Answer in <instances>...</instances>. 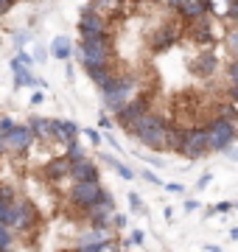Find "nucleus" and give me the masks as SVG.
<instances>
[{
    "instance_id": "obj_1",
    "label": "nucleus",
    "mask_w": 238,
    "mask_h": 252,
    "mask_svg": "<svg viewBox=\"0 0 238 252\" xmlns=\"http://www.w3.org/2000/svg\"><path fill=\"white\" fill-rule=\"evenodd\" d=\"M168 129H171V121L160 112H151L149 109L143 118L135 121V126L129 129V135L135 137L140 146H146L151 152H165L168 146Z\"/></svg>"
},
{
    "instance_id": "obj_2",
    "label": "nucleus",
    "mask_w": 238,
    "mask_h": 252,
    "mask_svg": "<svg viewBox=\"0 0 238 252\" xmlns=\"http://www.w3.org/2000/svg\"><path fill=\"white\" fill-rule=\"evenodd\" d=\"M79 59H82V67L87 73L98 70V67H110L112 59H115V42H112V36L101 34V36L82 39V45H79Z\"/></svg>"
},
{
    "instance_id": "obj_3",
    "label": "nucleus",
    "mask_w": 238,
    "mask_h": 252,
    "mask_svg": "<svg viewBox=\"0 0 238 252\" xmlns=\"http://www.w3.org/2000/svg\"><path fill=\"white\" fill-rule=\"evenodd\" d=\"M101 93H104V109L115 115L138 95V79H135V73H115Z\"/></svg>"
},
{
    "instance_id": "obj_4",
    "label": "nucleus",
    "mask_w": 238,
    "mask_h": 252,
    "mask_svg": "<svg viewBox=\"0 0 238 252\" xmlns=\"http://www.w3.org/2000/svg\"><path fill=\"white\" fill-rule=\"evenodd\" d=\"M205 129H208L210 152H227L230 146L236 143V137H238V124L233 121V118H224V115H216Z\"/></svg>"
},
{
    "instance_id": "obj_5",
    "label": "nucleus",
    "mask_w": 238,
    "mask_h": 252,
    "mask_svg": "<svg viewBox=\"0 0 238 252\" xmlns=\"http://www.w3.org/2000/svg\"><path fill=\"white\" fill-rule=\"evenodd\" d=\"M39 224V210L37 205L31 202V199H23L17 196L14 202H11V216H9V230H14V233H28V230H34V227Z\"/></svg>"
},
{
    "instance_id": "obj_6",
    "label": "nucleus",
    "mask_w": 238,
    "mask_h": 252,
    "mask_svg": "<svg viewBox=\"0 0 238 252\" xmlns=\"http://www.w3.org/2000/svg\"><path fill=\"white\" fill-rule=\"evenodd\" d=\"M107 196V188L101 182H73V188L67 190L70 205L79 210H90V207L101 205V199Z\"/></svg>"
},
{
    "instance_id": "obj_7",
    "label": "nucleus",
    "mask_w": 238,
    "mask_h": 252,
    "mask_svg": "<svg viewBox=\"0 0 238 252\" xmlns=\"http://www.w3.org/2000/svg\"><path fill=\"white\" fill-rule=\"evenodd\" d=\"M79 34H82V39L101 36V34H110V23H107V17H104L101 11L92 9V3L82 9V20H79Z\"/></svg>"
},
{
    "instance_id": "obj_8",
    "label": "nucleus",
    "mask_w": 238,
    "mask_h": 252,
    "mask_svg": "<svg viewBox=\"0 0 238 252\" xmlns=\"http://www.w3.org/2000/svg\"><path fill=\"white\" fill-rule=\"evenodd\" d=\"M149 104H151V95H146V93H138V95L129 101L126 107L120 109V112H115V121H118V124L129 132V129L135 126V121H138V118H143V115L149 112Z\"/></svg>"
},
{
    "instance_id": "obj_9",
    "label": "nucleus",
    "mask_w": 238,
    "mask_h": 252,
    "mask_svg": "<svg viewBox=\"0 0 238 252\" xmlns=\"http://www.w3.org/2000/svg\"><path fill=\"white\" fill-rule=\"evenodd\" d=\"M205 154H210V143H208V129H205V126L188 129V143H185L182 157H188V160H202Z\"/></svg>"
},
{
    "instance_id": "obj_10",
    "label": "nucleus",
    "mask_w": 238,
    "mask_h": 252,
    "mask_svg": "<svg viewBox=\"0 0 238 252\" xmlns=\"http://www.w3.org/2000/svg\"><path fill=\"white\" fill-rule=\"evenodd\" d=\"M34 143H37V140L31 135L28 124H14V129L6 132V152H11V154H26Z\"/></svg>"
},
{
    "instance_id": "obj_11",
    "label": "nucleus",
    "mask_w": 238,
    "mask_h": 252,
    "mask_svg": "<svg viewBox=\"0 0 238 252\" xmlns=\"http://www.w3.org/2000/svg\"><path fill=\"white\" fill-rule=\"evenodd\" d=\"M179 36H182V28L177 26V23H165V26L157 28V34L151 36V51L154 54H163L168 48H174L179 42Z\"/></svg>"
},
{
    "instance_id": "obj_12",
    "label": "nucleus",
    "mask_w": 238,
    "mask_h": 252,
    "mask_svg": "<svg viewBox=\"0 0 238 252\" xmlns=\"http://www.w3.org/2000/svg\"><path fill=\"white\" fill-rule=\"evenodd\" d=\"M70 182H101L98 165H95L90 157H84V160H76L73 165H70Z\"/></svg>"
},
{
    "instance_id": "obj_13",
    "label": "nucleus",
    "mask_w": 238,
    "mask_h": 252,
    "mask_svg": "<svg viewBox=\"0 0 238 252\" xmlns=\"http://www.w3.org/2000/svg\"><path fill=\"white\" fill-rule=\"evenodd\" d=\"M82 129L73 124V121H62V118H54V135H51V143H70V140H79Z\"/></svg>"
},
{
    "instance_id": "obj_14",
    "label": "nucleus",
    "mask_w": 238,
    "mask_h": 252,
    "mask_svg": "<svg viewBox=\"0 0 238 252\" xmlns=\"http://www.w3.org/2000/svg\"><path fill=\"white\" fill-rule=\"evenodd\" d=\"M70 165L73 162L67 160V157H54V160H48L45 162V168H42V177L45 180H51V182H62V180H67L70 177Z\"/></svg>"
},
{
    "instance_id": "obj_15",
    "label": "nucleus",
    "mask_w": 238,
    "mask_h": 252,
    "mask_svg": "<svg viewBox=\"0 0 238 252\" xmlns=\"http://www.w3.org/2000/svg\"><path fill=\"white\" fill-rule=\"evenodd\" d=\"M28 129H31V135H34V140H42V143H51V135H54V118H39L34 115L31 121H28Z\"/></svg>"
},
{
    "instance_id": "obj_16",
    "label": "nucleus",
    "mask_w": 238,
    "mask_h": 252,
    "mask_svg": "<svg viewBox=\"0 0 238 252\" xmlns=\"http://www.w3.org/2000/svg\"><path fill=\"white\" fill-rule=\"evenodd\" d=\"M11 70H14V90H20V87H31V84H37V87H42V81L34 79L31 76V70H28L26 64L20 62L17 56L11 59Z\"/></svg>"
},
{
    "instance_id": "obj_17",
    "label": "nucleus",
    "mask_w": 238,
    "mask_h": 252,
    "mask_svg": "<svg viewBox=\"0 0 238 252\" xmlns=\"http://www.w3.org/2000/svg\"><path fill=\"white\" fill-rule=\"evenodd\" d=\"M112 227H90V230H82L79 233V247H92V244H104L110 241Z\"/></svg>"
},
{
    "instance_id": "obj_18",
    "label": "nucleus",
    "mask_w": 238,
    "mask_h": 252,
    "mask_svg": "<svg viewBox=\"0 0 238 252\" xmlns=\"http://www.w3.org/2000/svg\"><path fill=\"white\" fill-rule=\"evenodd\" d=\"M216 67H219V62H216V56L210 54V51H202V56H196L193 59V64H191V70L196 73V76H213L216 73Z\"/></svg>"
},
{
    "instance_id": "obj_19",
    "label": "nucleus",
    "mask_w": 238,
    "mask_h": 252,
    "mask_svg": "<svg viewBox=\"0 0 238 252\" xmlns=\"http://www.w3.org/2000/svg\"><path fill=\"white\" fill-rule=\"evenodd\" d=\"M185 143H188V129L185 126H174L168 129V146H165V152H174V154H182L185 152Z\"/></svg>"
},
{
    "instance_id": "obj_20",
    "label": "nucleus",
    "mask_w": 238,
    "mask_h": 252,
    "mask_svg": "<svg viewBox=\"0 0 238 252\" xmlns=\"http://www.w3.org/2000/svg\"><path fill=\"white\" fill-rule=\"evenodd\" d=\"M48 51H51L56 59L70 62V56H73V42H70V36H67V34H59V36H54V42H51Z\"/></svg>"
},
{
    "instance_id": "obj_21",
    "label": "nucleus",
    "mask_w": 238,
    "mask_h": 252,
    "mask_svg": "<svg viewBox=\"0 0 238 252\" xmlns=\"http://www.w3.org/2000/svg\"><path fill=\"white\" fill-rule=\"evenodd\" d=\"M101 160L107 162V165H110V168H112L115 174H118L120 180H126V182L135 180V171L129 168L126 162H120V157H115V154H101Z\"/></svg>"
},
{
    "instance_id": "obj_22",
    "label": "nucleus",
    "mask_w": 238,
    "mask_h": 252,
    "mask_svg": "<svg viewBox=\"0 0 238 252\" xmlns=\"http://www.w3.org/2000/svg\"><path fill=\"white\" fill-rule=\"evenodd\" d=\"M210 23H208V20H205V23H199V20H196V28H193V39H196V42H205V45H208V42H213V31H210Z\"/></svg>"
},
{
    "instance_id": "obj_23",
    "label": "nucleus",
    "mask_w": 238,
    "mask_h": 252,
    "mask_svg": "<svg viewBox=\"0 0 238 252\" xmlns=\"http://www.w3.org/2000/svg\"><path fill=\"white\" fill-rule=\"evenodd\" d=\"M14 238H17L14 230H9L6 224H0V252H9L14 247Z\"/></svg>"
},
{
    "instance_id": "obj_24",
    "label": "nucleus",
    "mask_w": 238,
    "mask_h": 252,
    "mask_svg": "<svg viewBox=\"0 0 238 252\" xmlns=\"http://www.w3.org/2000/svg\"><path fill=\"white\" fill-rule=\"evenodd\" d=\"M64 157H67L70 162H76V160H84L87 154H84V149H82V143H79V140H70V143L64 146Z\"/></svg>"
},
{
    "instance_id": "obj_25",
    "label": "nucleus",
    "mask_w": 238,
    "mask_h": 252,
    "mask_svg": "<svg viewBox=\"0 0 238 252\" xmlns=\"http://www.w3.org/2000/svg\"><path fill=\"white\" fill-rule=\"evenodd\" d=\"M210 3V14H216V17H227L230 6H233V0H208Z\"/></svg>"
},
{
    "instance_id": "obj_26",
    "label": "nucleus",
    "mask_w": 238,
    "mask_h": 252,
    "mask_svg": "<svg viewBox=\"0 0 238 252\" xmlns=\"http://www.w3.org/2000/svg\"><path fill=\"white\" fill-rule=\"evenodd\" d=\"M123 0H92V9L95 11H115Z\"/></svg>"
},
{
    "instance_id": "obj_27",
    "label": "nucleus",
    "mask_w": 238,
    "mask_h": 252,
    "mask_svg": "<svg viewBox=\"0 0 238 252\" xmlns=\"http://www.w3.org/2000/svg\"><path fill=\"white\" fill-rule=\"evenodd\" d=\"M129 207H132V213H146V207H143V199H140L135 190H129Z\"/></svg>"
},
{
    "instance_id": "obj_28",
    "label": "nucleus",
    "mask_w": 238,
    "mask_h": 252,
    "mask_svg": "<svg viewBox=\"0 0 238 252\" xmlns=\"http://www.w3.org/2000/svg\"><path fill=\"white\" fill-rule=\"evenodd\" d=\"M233 202H219V205H213L210 210H208V216H219V213H230V210H233Z\"/></svg>"
},
{
    "instance_id": "obj_29",
    "label": "nucleus",
    "mask_w": 238,
    "mask_h": 252,
    "mask_svg": "<svg viewBox=\"0 0 238 252\" xmlns=\"http://www.w3.org/2000/svg\"><path fill=\"white\" fill-rule=\"evenodd\" d=\"M82 135L87 137V140H90L92 146H98L101 140H104V137H101V132H98V129H92V126H87V129H82Z\"/></svg>"
},
{
    "instance_id": "obj_30",
    "label": "nucleus",
    "mask_w": 238,
    "mask_h": 252,
    "mask_svg": "<svg viewBox=\"0 0 238 252\" xmlns=\"http://www.w3.org/2000/svg\"><path fill=\"white\" fill-rule=\"evenodd\" d=\"M143 241H146L143 230H138V227H135V230L129 233V244H132V247H143Z\"/></svg>"
},
{
    "instance_id": "obj_31",
    "label": "nucleus",
    "mask_w": 238,
    "mask_h": 252,
    "mask_svg": "<svg viewBox=\"0 0 238 252\" xmlns=\"http://www.w3.org/2000/svg\"><path fill=\"white\" fill-rule=\"evenodd\" d=\"M129 219L123 216V213H112V230H126Z\"/></svg>"
},
{
    "instance_id": "obj_32",
    "label": "nucleus",
    "mask_w": 238,
    "mask_h": 252,
    "mask_svg": "<svg viewBox=\"0 0 238 252\" xmlns=\"http://www.w3.org/2000/svg\"><path fill=\"white\" fill-rule=\"evenodd\" d=\"M9 216H11V202L0 199V224H9Z\"/></svg>"
},
{
    "instance_id": "obj_33",
    "label": "nucleus",
    "mask_w": 238,
    "mask_h": 252,
    "mask_svg": "<svg viewBox=\"0 0 238 252\" xmlns=\"http://www.w3.org/2000/svg\"><path fill=\"white\" fill-rule=\"evenodd\" d=\"M0 199H3V202H14V199H17V193H14V188H11V185H0Z\"/></svg>"
},
{
    "instance_id": "obj_34",
    "label": "nucleus",
    "mask_w": 238,
    "mask_h": 252,
    "mask_svg": "<svg viewBox=\"0 0 238 252\" xmlns=\"http://www.w3.org/2000/svg\"><path fill=\"white\" fill-rule=\"evenodd\" d=\"M140 177H143V180H146L149 185H154V188H160V185H165V182L160 180V177H157L154 171H143V174H140Z\"/></svg>"
},
{
    "instance_id": "obj_35",
    "label": "nucleus",
    "mask_w": 238,
    "mask_h": 252,
    "mask_svg": "<svg viewBox=\"0 0 238 252\" xmlns=\"http://www.w3.org/2000/svg\"><path fill=\"white\" fill-rule=\"evenodd\" d=\"M11 129H14V121H11L9 115H0V132L6 135V132H11Z\"/></svg>"
},
{
    "instance_id": "obj_36",
    "label": "nucleus",
    "mask_w": 238,
    "mask_h": 252,
    "mask_svg": "<svg viewBox=\"0 0 238 252\" xmlns=\"http://www.w3.org/2000/svg\"><path fill=\"white\" fill-rule=\"evenodd\" d=\"M165 190H168V193H179V196H182L185 185H179V182H165Z\"/></svg>"
},
{
    "instance_id": "obj_37",
    "label": "nucleus",
    "mask_w": 238,
    "mask_h": 252,
    "mask_svg": "<svg viewBox=\"0 0 238 252\" xmlns=\"http://www.w3.org/2000/svg\"><path fill=\"white\" fill-rule=\"evenodd\" d=\"M227 76H230V81H233V84H238V59H236V62H233V64H230Z\"/></svg>"
},
{
    "instance_id": "obj_38",
    "label": "nucleus",
    "mask_w": 238,
    "mask_h": 252,
    "mask_svg": "<svg viewBox=\"0 0 238 252\" xmlns=\"http://www.w3.org/2000/svg\"><path fill=\"white\" fill-rule=\"evenodd\" d=\"M17 59H20L23 64H26V67H31V64H34V56H31V54H26V51H20V54H17Z\"/></svg>"
},
{
    "instance_id": "obj_39",
    "label": "nucleus",
    "mask_w": 238,
    "mask_h": 252,
    "mask_svg": "<svg viewBox=\"0 0 238 252\" xmlns=\"http://www.w3.org/2000/svg\"><path fill=\"white\" fill-rule=\"evenodd\" d=\"M210 180H213L210 174H205V177H199V182H196V188H199V190H205L208 185H210Z\"/></svg>"
},
{
    "instance_id": "obj_40",
    "label": "nucleus",
    "mask_w": 238,
    "mask_h": 252,
    "mask_svg": "<svg viewBox=\"0 0 238 252\" xmlns=\"http://www.w3.org/2000/svg\"><path fill=\"white\" fill-rule=\"evenodd\" d=\"M98 126H101V129H107V132H110V129H112V121H110V115H107V112H104V115H101Z\"/></svg>"
},
{
    "instance_id": "obj_41",
    "label": "nucleus",
    "mask_w": 238,
    "mask_h": 252,
    "mask_svg": "<svg viewBox=\"0 0 238 252\" xmlns=\"http://www.w3.org/2000/svg\"><path fill=\"white\" fill-rule=\"evenodd\" d=\"M42 101H45V93H42V90H37L34 95H31V104H34V107H37V104H42Z\"/></svg>"
},
{
    "instance_id": "obj_42",
    "label": "nucleus",
    "mask_w": 238,
    "mask_h": 252,
    "mask_svg": "<svg viewBox=\"0 0 238 252\" xmlns=\"http://www.w3.org/2000/svg\"><path fill=\"white\" fill-rule=\"evenodd\" d=\"M11 6H14L11 0H0V17H3V14H9V9H11Z\"/></svg>"
},
{
    "instance_id": "obj_43",
    "label": "nucleus",
    "mask_w": 238,
    "mask_h": 252,
    "mask_svg": "<svg viewBox=\"0 0 238 252\" xmlns=\"http://www.w3.org/2000/svg\"><path fill=\"white\" fill-rule=\"evenodd\" d=\"M196 207H199V202H193V199H188V202L182 205V210H185V213H193Z\"/></svg>"
},
{
    "instance_id": "obj_44",
    "label": "nucleus",
    "mask_w": 238,
    "mask_h": 252,
    "mask_svg": "<svg viewBox=\"0 0 238 252\" xmlns=\"http://www.w3.org/2000/svg\"><path fill=\"white\" fill-rule=\"evenodd\" d=\"M45 59H48V51H45V48H39L37 56H34V62H45Z\"/></svg>"
},
{
    "instance_id": "obj_45",
    "label": "nucleus",
    "mask_w": 238,
    "mask_h": 252,
    "mask_svg": "<svg viewBox=\"0 0 238 252\" xmlns=\"http://www.w3.org/2000/svg\"><path fill=\"white\" fill-rule=\"evenodd\" d=\"M230 45H233V51H236V59H238V31L230 36Z\"/></svg>"
},
{
    "instance_id": "obj_46",
    "label": "nucleus",
    "mask_w": 238,
    "mask_h": 252,
    "mask_svg": "<svg viewBox=\"0 0 238 252\" xmlns=\"http://www.w3.org/2000/svg\"><path fill=\"white\" fill-rule=\"evenodd\" d=\"M182 3H191V0H168V9H177V6H182Z\"/></svg>"
},
{
    "instance_id": "obj_47",
    "label": "nucleus",
    "mask_w": 238,
    "mask_h": 252,
    "mask_svg": "<svg viewBox=\"0 0 238 252\" xmlns=\"http://www.w3.org/2000/svg\"><path fill=\"white\" fill-rule=\"evenodd\" d=\"M26 42H28V34H17V45L23 48V45H26Z\"/></svg>"
},
{
    "instance_id": "obj_48",
    "label": "nucleus",
    "mask_w": 238,
    "mask_h": 252,
    "mask_svg": "<svg viewBox=\"0 0 238 252\" xmlns=\"http://www.w3.org/2000/svg\"><path fill=\"white\" fill-rule=\"evenodd\" d=\"M6 152V135H3V132H0V154Z\"/></svg>"
},
{
    "instance_id": "obj_49",
    "label": "nucleus",
    "mask_w": 238,
    "mask_h": 252,
    "mask_svg": "<svg viewBox=\"0 0 238 252\" xmlns=\"http://www.w3.org/2000/svg\"><path fill=\"white\" fill-rule=\"evenodd\" d=\"M230 238H233V241H238V227H233V230H230Z\"/></svg>"
},
{
    "instance_id": "obj_50",
    "label": "nucleus",
    "mask_w": 238,
    "mask_h": 252,
    "mask_svg": "<svg viewBox=\"0 0 238 252\" xmlns=\"http://www.w3.org/2000/svg\"><path fill=\"white\" fill-rule=\"evenodd\" d=\"M205 250H208V252H221V247H213V244H208Z\"/></svg>"
},
{
    "instance_id": "obj_51",
    "label": "nucleus",
    "mask_w": 238,
    "mask_h": 252,
    "mask_svg": "<svg viewBox=\"0 0 238 252\" xmlns=\"http://www.w3.org/2000/svg\"><path fill=\"white\" fill-rule=\"evenodd\" d=\"M73 252H90V250H87V247H76Z\"/></svg>"
},
{
    "instance_id": "obj_52",
    "label": "nucleus",
    "mask_w": 238,
    "mask_h": 252,
    "mask_svg": "<svg viewBox=\"0 0 238 252\" xmlns=\"http://www.w3.org/2000/svg\"><path fill=\"white\" fill-rule=\"evenodd\" d=\"M154 3H165V6H168V0H154Z\"/></svg>"
},
{
    "instance_id": "obj_53",
    "label": "nucleus",
    "mask_w": 238,
    "mask_h": 252,
    "mask_svg": "<svg viewBox=\"0 0 238 252\" xmlns=\"http://www.w3.org/2000/svg\"><path fill=\"white\" fill-rule=\"evenodd\" d=\"M132 3H146V0H132Z\"/></svg>"
},
{
    "instance_id": "obj_54",
    "label": "nucleus",
    "mask_w": 238,
    "mask_h": 252,
    "mask_svg": "<svg viewBox=\"0 0 238 252\" xmlns=\"http://www.w3.org/2000/svg\"><path fill=\"white\" fill-rule=\"evenodd\" d=\"M236 210H238V202H236Z\"/></svg>"
},
{
    "instance_id": "obj_55",
    "label": "nucleus",
    "mask_w": 238,
    "mask_h": 252,
    "mask_svg": "<svg viewBox=\"0 0 238 252\" xmlns=\"http://www.w3.org/2000/svg\"><path fill=\"white\" fill-rule=\"evenodd\" d=\"M11 3H14V0H11Z\"/></svg>"
}]
</instances>
